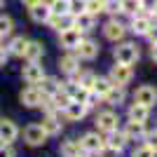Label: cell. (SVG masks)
<instances>
[{
    "label": "cell",
    "mask_w": 157,
    "mask_h": 157,
    "mask_svg": "<svg viewBox=\"0 0 157 157\" xmlns=\"http://www.w3.org/2000/svg\"><path fill=\"white\" fill-rule=\"evenodd\" d=\"M2 5H5V0H0V7H2Z\"/></svg>",
    "instance_id": "45"
},
{
    "label": "cell",
    "mask_w": 157,
    "mask_h": 157,
    "mask_svg": "<svg viewBox=\"0 0 157 157\" xmlns=\"http://www.w3.org/2000/svg\"><path fill=\"white\" fill-rule=\"evenodd\" d=\"M134 101L136 103H143V105H155V101H157V89L155 87H150V85H143V87H138L136 89V94H134Z\"/></svg>",
    "instance_id": "7"
},
{
    "label": "cell",
    "mask_w": 157,
    "mask_h": 157,
    "mask_svg": "<svg viewBox=\"0 0 157 157\" xmlns=\"http://www.w3.org/2000/svg\"><path fill=\"white\" fill-rule=\"evenodd\" d=\"M21 103L26 105V108H38V105H42V92H40L38 89V85H31L28 87V89H24V92H21Z\"/></svg>",
    "instance_id": "5"
},
{
    "label": "cell",
    "mask_w": 157,
    "mask_h": 157,
    "mask_svg": "<svg viewBox=\"0 0 157 157\" xmlns=\"http://www.w3.org/2000/svg\"><path fill=\"white\" fill-rule=\"evenodd\" d=\"M0 157H14V152L10 150V148H5V145H2V148H0Z\"/></svg>",
    "instance_id": "38"
},
{
    "label": "cell",
    "mask_w": 157,
    "mask_h": 157,
    "mask_svg": "<svg viewBox=\"0 0 157 157\" xmlns=\"http://www.w3.org/2000/svg\"><path fill=\"white\" fill-rule=\"evenodd\" d=\"M98 152H101V157H117L120 155V150H115V148H110V145H103Z\"/></svg>",
    "instance_id": "37"
},
{
    "label": "cell",
    "mask_w": 157,
    "mask_h": 157,
    "mask_svg": "<svg viewBox=\"0 0 157 157\" xmlns=\"http://www.w3.org/2000/svg\"><path fill=\"white\" fill-rule=\"evenodd\" d=\"M145 35H148V38H150L152 42H157V28H152V26H150V31L145 33Z\"/></svg>",
    "instance_id": "39"
},
{
    "label": "cell",
    "mask_w": 157,
    "mask_h": 157,
    "mask_svg": "<svg viewBox=\"0 0 157 157\" xmlns=\"http://www.w3.org/2000/svg\"><path fill=\"white\" fill-rule=\"evenodd\" d=\"M80 40H82V31L80 28H66V31L59 33V45L63 47V49H78Z\"/></svg>",
    "instance_id": "3"
},
{
    "label": "cell",
    "mask_w": 157,
    "mask_h": 157,
    "mask_svg": "<svg viewBox=\"0 0 157 157\" xmlns=\"http://www.w3.org/2000/svg\"><path fill=\"white\" fill-rule=\"evenodd\" d=\"M68 7H71V0H52L49 2L52 14H68Z\"/></svg>",
    "instance_id": "31"
},
{
    "label": "cell",
    "mask_w": 157,
    "mask_h": 157,
    "mask_svg": "<svg viewBox=\"0 0 157 157\" xmlns=\"http://www.w3.org/2000/svg\"><path fill=\"white\" fill-rule=\"evenodd\" d=\"M94 21H96V17L89 12H82L75 17V28H80V31H92L94 28Z\"/></svg>",
    "instance_id": "23"
},
{
    "label": "cell",
    "mask_w": 157,
    "mask_h": 157,
    "mask_svg": "<svg viewBox=\"0 0 157 157\" xmlns=\"http://www.w3.org/2000/svg\"><path fill=\"white\" fill-rule=\"evenodd\" d=\"M80 152H82V145H80V141H63L61 143V155L63 157H78Z\"/></svg>",
    "instance_id": "25"
},
{
    "label": "cell",
    "mask_w": 157,
    "mask_h": 157,
    "mask_svg": "<svg viewBox=\"0 0 157 157\" xmlns=\"http://www.w3.org/2000/svg\"><path fill=\"white\" fill-rule=\"evenodd\" d=\"M5 61H7V49L0 47V66H5Z\"/></svg>",
    "instance_id": "40"
},
{
    "label": "cell",
    "mask_w": 157,
    "mask_h": 157,
    "mask_svg": "<svg viewBox=\"0 0 157 157\" xmlns=\"http://www.w3.org/2000/svg\"><path fill=\"white\" fill-rule=\"evenodd\" d=\"M47 24H49L54 31L61 33V31H66V28H73V26H75V17H73V14H52Z\"/></svg>",
    "instance_id": "9"
},
{
    "label": "cell",
    "mask_w": 157,
    "mask_h": 157,
    "mask_svg": "<svg viewBox=\"0 0 157 157\" xmlns=\"http://www.w3.org/2000/svg\"><path fill=\"white\" fill-rule=\"evenodd\" d=\"M150 19H148V17H134V19H131V31L136 33V35H145V33L150 31Z\"/></svg>",
    "instance_id": "21"
},
{
    "label": "cell",
    "mask_w": 157,
    "mask_h": 157,
    "mask_svg": "<svg viewBox=\"0 0 157 157\" xmlns=\"http://www.w3.org/2000/svg\"><path fill=\"white\" fill-rule=\"evenodd\" d=\"M103 98L108 101V103H113V105H120L122 101H124V89H122V87H115V85H113V87H110V92L105 94Z\"/></svg>",
    "instance_id": "27"
},
{
    "label": "cell",
    "mask_w": 157,
    "mask_h": 157,
    "mask_svg": "<svg viewBox=\"0 0 157 157\" xmlns=\"http://www.w3.org/2000/svg\"><path fill=\"white\" fill-rule=\"evenodd\" d=\"M145 138H148V141H145V145H148V148H152V150L157 152V131H152V134H145Z\"/></svg>",
    "instance_id": "36"
},
{
    "label": "cell",
    "mask_w": 157,
    "mask_h": 157,
    "mask_svg": "<svg viewBox=\"0 0 157 157\" xmlns=\"http://www.w3.org/2000/svg\"><path fill=\"white\" fill-rule=\"evenodd\" d=\"M21 75H24V80H26L28 85H38L40 80L45 78V71H42V66H40L38 61H28V63L21 68Z\"/></svg>",
    "instance_id": "4"
},
{
    "label": "cell",
    "mask_w": 157,
    "mask_h": 157,
    "mask_svg": "<svg viewBox=\"0 0 157 157\" xmlns=\"http://www.w3.org/2000/svg\"><path fill=\"white\" fill-rule=\"evenodd\" d=\"M110 136H108V141H105V145H110V148H115V150H122L127 145V136H124V131H108Z\"/></svg>",
    "instance_id": "22"
},
{
    "label": "cell",
    "mask_w": 157,
    "mask_h": 157,
    "mask_svg": "<svg viewBox=\"0 0 157 157\" xmlns=\"http://www.w3.org/2000/svg\"><path fill=\"white\" fill-rule=\"evenodd\" d=\"M38 85H40L38 89L42 92V96H54V94L61 89V85L56 82V78H42Z\"/></svg>",
    "instance_id": "18"
},
{
    "label": "cell",
    "mask_w": 157,
    "mask_h": 157,
    "mask_svg": "<svg viewBox=\"0 0 157 157\" xmlns=\"http://www.w3.org/2000/svg\"><path fill=\"white\" fill-rule=\"evenodd\" d=\"M78 63H80V61H78V56H75V54H66L63 59L59 61L61 71H63V73H68V75H71V73H75V71H78Z\"/></svg>",
    "instance_id": "26"
},
{
    "label": "cell",
    "mask_w": 157,
    "mask_h": 157,
    "mask_svg": "<svg viewBox=\"0 0 157 157\" xmlns=\"http://www.w3.org/2000/svg\"><path fill=\"white\" fill-rule=\"evenodd\" d=\"M45 138H47V134L40 124H28L26 129H24V141H26L28 145H42Z\"/></svg>",
    "instance_id": "6"
},
{
    "label": "cell",
    "mask_w": 157,
    "mask_h": 157,
    "mask_svg": "<svg viewBox=\"0 0 157 157\" xmlns=\"http://www.w3.org/2000/svg\"><path fill=\"white\" fill-rule=\"evenodd\" d=\"M131 78H134L131 66H127V63H115L108 80H110L115 87H124V85H129V82H131Z\"/></svg>",
    "instance_id": "1"
},
{
    "label": "cell",
    "mask_w": 157,
    "mask_h": 157,
    "mask_svg": "<svg viewBox=\"0 0 157 157\" xmlns=\"http://www.w3.org/2000/svg\"><path fill=\"white\" fill-rule=\"evenodd\" d=\"M115 61H117V63H127V66L136 63V61H138L136 45H131V42H122L120 47H115Z\"/></svg>",
    "instance_id": "2"
},
{
    "label": "cell",
    "mask_w": 157,
    "mask_h": 157,
    "mask_svg": "<svg viewBox=\"0 0 157 157\" xmlns=\"http://www.w3.org/2000/svg\"><path fill=\"white\" fill-rule=\"evenodd\" d=\"M120 5H122V12L124 14H131V17H136L143 5H141V0H120Z\"/></svg>",
    "instance_id": "29"
},
{
    "label": "cell",
    "mask_w": 157,
    "mask_h": 157,
    "mask_svg": "<svg viewBox=\"0 0 157 157\" xmlns=\"http://www.w3.org/2000/svg\"><path fill=\"white\" fill-rule=\"evenodd\" d=\"M26 7H33V5H40V2H45V0H21Z\"/></svg>",
    "instance_id": "41"
},
{
    "label": "cell",
    "mask_w": 157,
    "mask_h": 157,
    "mask_svg": "<svg viewBox=\"0 0 157 157\" xmlns=\"http://www.w3.org/2000/svg\"><path fill=\"white\" fill-rule=\"evenodd\" d=\"M105 5H108V0H87V7H85V12H89V14H101V12H105Z\"/></svg>",
    "instance_id": "30"
},
{
    "label": "cell",
    "mask_w": 157,
    "mask_h": 157,
    "mask_svg": "<svg viewBox=\"0 0 157 157\" xmlns=\"http://www.w3.org/2000/svg\"><path fill=\"white\" fill-rule=\"evenodd\" d=\"M150 12H152V14H155V17H157V2H155V5H152V10H150Z\"/></svg>",
    "instance_id": "44"
},
{
    "label": "cell",
    "mask_w": 157,
    "mask_h": 157,
    "mask_svg": "<svg viewBox=\"0 0 157 157\" xmlns=\"http://www.w3.org/2000/svg\"><path fill=\"white\" fill-rule=\"evenodd\" d=\"M80 145H82V150H85V152H98V150H101V148L105 145V141L98 136V134L89 131V134H85V136H82Z\"/></svg>",
    "instance_id": "8"
},
{
    "label": "cell",
    "mask_w": 157,
    "mask_h": 157,
    "mask_svg": "<svg viewBox=\"0 0 157 157\" xmlns=\"http://www.w3.org/2000/svg\"><path fill=\"white\" fill-rule=\"evenodd\" d=\"M12 28H14L12 17H5V14H0V38H2V35H10V33H12Z\"/></svg>",
    "instance_id": "32"
},
{
    "label": "cell",
    "mask_w": 157,
    "mask_h": 157,
    "mask_svg": "<svg viewBox=\"0 0 157 157\" xmlns=\"http://www.w3.org/2000/svg\"><path fill=\"white\" fill-rule=\"evenodd\" d=\"M98 54V45L94 42V40H80V45H78V59H87V61H92L94 56Z\"/></svg>",
    "instance_id": "12"
},
{
    "label": "cell",
    "mask_w": 157,
    "mask_h": 157,
    "mask_svg": "<svg viewBox=\"0 0 157 157\" xmlns=\"http://www.w3.org/2000/svg\"><path fill=\"white\" fill-rule=\"evenodd\" d=\"M52 98H54V103H56V108H66V105L71 103V96H68V92H66V89H59Z\"/></svg>",
    "instance_id": "33"
},
{
    "label": "cell",
    "mask_w": 157,
    "mask_h": 157,
    "mask_svg": "<svg viewBox=\"0 0 157 157\" xmlns=\"http://www.w3.org/2000/svg\"><path fill=\"white\" fill-rule=\"evenodd\" d=\"M66 117L68 120H82L87 115V103H80V101H71V103L63 108Z\"/></svg>",
    "instance_id": "16"
},
{
    "label": "cell",
    "mask_w": 157,
    "mask_h": 157,
    "mask_svg": "<svg viewBox=\"0 0 157 157\" xmlns=\"http://www.w3.org/2000/svg\"><path fill=\"white\" fill-rule=\"evenodd\" d=\"M150 54H152V61L157 63V42H152V49H150Z\"/></svg>",
    "instance_id": "42"
},
{
    "label": "cell",
    "mask_w": 157,
    "mask_h": 157,
    "mask_svg": "<svg viewBox=\"0 0 157 157\" xmlns=\"http://www.w3.org/2000/svg\"><path fill=\"white\" fill-rule=\"evenodd\" d=\"M28 12H31V19L35 21V24H47L49 17H52V10H49V5H45V2L28 7Z\"/></svg>",
    "instance_id": "13"
},
{
    "label": "cell",
    "mask_w": 157,
    "mask_h": 157,
    "mask_svg": "<svg viewBox=\"0 0 157 157\" xmlns=\"http://www.w3.org/2000/svg\"><path fill=\"white\" fill-rule=\"evenodd\" d=\"M131 157H155V150L148 148V145H141V148L134 150V155H131Z\"/></svg>",
    "instance_id": "35"
},
{
    "label": "cell",
    "mask_w": 157,
    "mask_h": 157,
    "mask_svg": "<svg viewBox=\"0 0 157 157\" xmlns=\"http://www.w3.org/2000/svg\"><path fill=\"white\" fill-rule=\"evenodd\" d=\"M103 33H105V38H108V40H113V42H120V40L124 38L127 28L122 26L120 21H108V24H105V28H103Z\"/></svg>",
    "instance_id": "14"
},
{
    "label": "cell",
    "mask_w": 157,
    "mask_h": 157,
    "mask_svg": "<svg viewBox=\"0 0 157 157\" xmlns=\"http://www.w3.org/2000/svg\"><path fill=\"white\" fill-rule=\"evenodd\" d=\"M148 115H150V108L148 105H143V103H131V108H129V120H136V122H145L148 120Z\"/></svg>",
    "instance_id": "19"
},
{
    "label": "cell",
    "mask_w": 157,
    "mask_h": 157,
    "mask_svg": "<svg viewBox=\"0 0 157 157\" xmlns=\"http://www.w3.org/2000/svg\"><path fill=\"white\" fill-rule=\"evenodd\" d=\"M42 54H45L42 42H38V40H28L26 49H24V59H26V61H40V59H42Z\"/></svg>",
    "instance_id": "15"
},
{
    "label": "cell",
    "mask_w": 157,
    "mask_h": 157,
    "mask_svg": "<svg viewBox=\"0 0 157 157\" xmlns=\"http://www.w3.org/2000/svg\"><path fill=\"white\" fill-rule=\"evenodd\" d=\"M28 40L24 38V35H17V38H12V42L7 45V54H14V56H24V49H26Z\"/></svg>",
    "instance_id": "20"
},
{
    "label": "cell",
    "mask_w": 157,
    "mask_h": 157,
    "mask_svg": "<svg viewBox=\"0 0 157 157\" xmlns=\"http://www.w3.org/2000/svg\"><path fill=\"white\" fill-rule=\"evenodd\" d=\"M124 136H127V141H131L134 136H145V122L131 120L129 124H127V129H124Z\"/></svg>",
    "instance_id": "24"
},
{
    "label": "cell",
    "mask_w": 157,
    "mask_h": 157,
    "mask_svg": "<svg viewBox=\"0 0 157 157\" xmlns=\"http://www.w3.org/2000/svg\"><path fill=\"white\" fill-rule=\"evenodd\" d=\"M17 136H19V129H17V124L12 120H0V138L5 141V145L17 141Z\"/></svg>",
    "instance_id": "10"
},
{
    "label": "cell",
    "mask_w": 157,
    "mask_h": 157,
    "mask_svg": "<svg viewBox=\"0 0 157 157\" xmlns=\"http://www.w3.org/2000/svg\"><path fill=\"white\" fill-rule=\"evenodd\" d=\"M87 7V0H71V7H68V14H73V17H78V14L85 12Z\"/></svg>",
    "instance_id": "34"
},
{
    "label": "cell",
    "mask_w": 157,
    "mask_h": 157,
    "mask_svg": "<svg viewBox=\"0 0 157 157\" xmlns=\"http://www.w3.org/2000/svg\"><path fill=\"white\" fill-rule=\"evenodd\" d=\"M117 115L113 110H105V113H98V117H96V124L101 131H113V129H117Z\"/></svg>",
    "instance_id": "11"
},
{
    "label": "cell",
    "mask_w": 157,
    "mask_h": 157,
    "mask_svg": "<svg viewBox=\"0 0 157 157\" xmlns=\"http://www.w3.org/2000/svg\"><path fill=\"white\" fill-rule=\"evenodd\" d=\"M42 129H45L47 136H56V134H61V120L56 117V115H47L45 120H42Z\"/></svg>",
    "instance_id": "17"
},
{
    "label": "cell",
    "mask_w": 157,
    "mask_h": 157,
    "mask_svg": "<svg viewBox=\"0 0 157 157\" xmlns=\"http://www.w3.org/2000/svg\"><path fill=\"white\" fill-rule=\"evenodd\" d=\"M78 157H92V152H85V150H82V152H80Z\"/></svg>",
    "instance_id": "43"
},
{
    "label": "cell",
    "mask_w": 157,
    "mask_h": 157,
    "mask_svg": "<svg viewBox=\"0 0 157 157\" xmlns=\"http://www.w3.org/2000/svg\"><path fill=\"white\" fill-rule=\"evenodd\" d=\"M110 87H113V82H110V80H105V78H96V82H94V87H92V92L96 94V96H101V98H103L105 94L110 92Z\"/></svg>",
    "instance_id": "28"
}]
</instances>
